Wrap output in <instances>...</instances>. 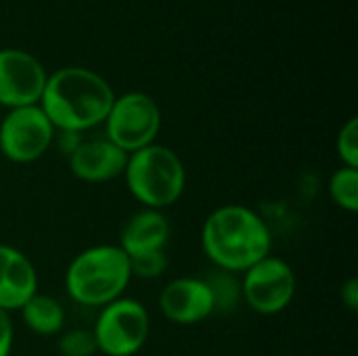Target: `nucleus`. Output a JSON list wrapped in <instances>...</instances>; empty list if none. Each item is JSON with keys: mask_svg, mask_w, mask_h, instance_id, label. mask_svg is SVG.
Instances as JSON below:
<instances>
[{"mask_svg": "<svg viewBox=\"0 0 358 356\" xmlns=\"http://www.w3.org/2000/svg\"><path fill=\"white\" fill-rule=\"evenodd\" d=\"M115 94L105 78L84 67H63L46 78L40 107L59 132H84L107 120Z\"/></svg>", "mask_w": 358, "mask_h": 356, "instance_id": "f257e3e1", "label": "nucleus"}, {"mask_svg": "<svg viewBox=\"0 0 358 356\" xmlns=\"http://www.w3.org/2000/svg\"><path fill=\"white\" fill-rule=\"evenodd\" d=\"M203 254L224 273L248 271L271 254L273 237L266 222L248 206H222L201 227Z\"/></svg>", "mask_w": 358, "mask_h": 356, "instance_id": "f03ea898", "label": "nucleus"}, {"mask_svg": "<svg viewBox=\"0 0 358 356\" xmlns=\"http://www.w3.org/2000/svg\"><path fill=\"white\" fill-rule=\"evenodd\" d=\"M130 277V260L120 245H94L71 260L65 287L78 304L107 306L122 298Z\"/></svg>", "mask_w": 358, "mask_h": 356, "instance_id": "7ed1b4c3", "label": "nucleus"}, {"mask_svg": "<svg viewBox=\"0 0 358 356\" xmlns=\"http://www.w3.org/2000/svg\"><path fill=\"white\" fill-rule=\"evenodd\" d=\"M124 176L134 199L149 210H162L178 201L187 183L180 157L155 143L128 155Z\"/></svg>", "mask_w": 358, "mask_h": 356, "instance_id": "20e7f679", "label": "nucleus"}, {"mask_svg": "<svg viewBox=\"0 0 358 356\" xmlns=\"http://www.w3.org/2000/svg\"><path fill=\"white\" fill-rule=\"evenodd\" d=\"M92 336L107 356L136 355L149 338V313L136 300L117 298L103 306Z\"/></svg>", "mask_w": 358, "mask_h": 356, "instance_id": "39448f33", "label": "nucleus"}, {"mask_svg": "<svg viewBox=\"0 0 358 356\" xmlns=\"http://www.w3.org/2000/svg\"><path fill=\"white\" fill-rule=\"evenodd\" d=\"M105 122L107 138L130 155L153 145L162 126V111L149 94L126 92L113 101Z\"/></svg>", "mask_w": 358, "mask_h": 356, "instance_id": "423d86ee", "label": "nucleus"}, {"mask_svg": "<svg viewBox=\"0 0 358 356\" xmlns=\"http://www.w3.org/2000/svg\"><path fill=\"white\" fill-rule=\"evenodd\" d=\"M55 138V128L40 105L10 109L0 124V153L15 164L36 162Z\"/></svg>", "mask_w": 358, "mask_h": 356, "instance_id": "0eeeda50", "label": "nucleus"}, {"mask_svg": "<svg viewBox=\"0 0 358 356\" xmlns=\"http://www.w3.org/2000/svg\"><path fill=\"white\" fill-rule=\"evenodd\" d=\"M241 296L252 311L277 315L285 311L296 296V275L285 260L268 254L243 273Z\"/></svg>", "mask_w": 358, "mask_h": 356, "instance_id": "6e6552de", "label": "nucleus"}, {"mask_svg": "<svg viewBox=\"0 0 358 356\" xmlns=\"http://www.w3.org/2000/svg\"><path fill=\"white\" fill-rule=\"evenodd\" d=\"M40 61L19 48L0 50V105L8 109L38 105L46 86Z\"/></svg>", "mask_w": 358, "mask_h": 356, "instance_id": "1a4fd4ad", "label": "nucleus"}, {"mask_svg": "<svg viewBox=\"0 0 358 356\" xmlns=\"http://www.w3.org/2000/svg\"><path fill=\"white\" fill-rule=\"evenodd\" d=\"M159 308L172 323L195 325L214 313V296L203 279L180 277L164 287Z\"/></svg>", "mask_w": 358, "mask_h": 356, "instance_id": "9d476101", "label": "nucleus"}, {"mask_svg": "<svg viewBox=\"0 0 358 356\" xmlns=\"http://www.w3.org/2000/svg\"><path fill=\"white\" fill-rule=\"evenodd\" d=\"M128 153L113 145L109 138L82 141L69 155V170L86 183H105L124 174Z\"/></svg>", "mask_w": 358, "mask_h": 356, "instance_id": "9b49d317", "label": "nucleus"}, {"mask_svg": "<svg viewBox=\"0 0 358 356\" xmlns=\"http://www.w3.org/2000/svg\"><path fill=\"white\" fill-rule=\"evenodd\" d=\"M38 292V275L29 258L10 245H0V311L21 308Z\"/></svg>", "mask_w": 358, "mask_h": 356, "instance_id": "f8f14e48", "label": "nucleus"}, {"mask_svg": "<svg viewBox=\"0 0 358 356\" xmlns=\"http://www.w3.org/2000/svg\"><path fill=\"white\" fill-rule=\"evenodd\" d=\"M170 237V225L159 210L136 212L124 227L120 248L128 258H136L151 252H164Z\"/></svg>", "mask_w": 358, "mask_h": 356, "instance_id": "ddd939ff", "label": "nucleus"}, {"mask_svg": "<svg viewBox=\"0 0 358 356\" xmlns=\"http://www.w3.org/2000/svg\"><path fill=\"white\" fill-rule=\"evenodd\" d=\"M19 311L23 315L25 325L38 336H55L63 329L65 313L61 304L46 294L36 292Z\"/></svg>", "mask_w": 358, "mask_h": 356, "instance_id": "4468645a", "label": "nucleus"}, {"mask_svg": "<svg viewBox=\"0 0 358 356\" xmlns=\"http://www.w3.org/2000/svg\"><path fill=\"white\" fill-rule=\"evenodd\" d=\"M331 199L346 212L358 210V168L342 166L329 178Z\"/></svg>", "mask_w": 358, "mask_h": 356, "instance_id": "2eb2a0df", "label": "nucleus"}, {"mask_svg": "<svg viewBox=\"0 0 358 356\" xmlns=\"http://www.w3.org/2000/svg\"><path fill=\"white\" fill-rule=\"evenodd\" d=\"M59 350L63 356H92L96 348V340L88 329H71L61 336Z\"/></svg>", "mask_w": 358, "mask_h": 356, "instance_id": "dca6fc26", "label": "nucleus"}, {"mask_svg": "<svg viewBox=\"0 0 358 356\" xmlns=\"http://www.w3.org/2000/svg\"><path fill=\"white\" fill-rule=\"evenodd\" d=\"M128 260H130V273H132V277H141V279H155V277L164 275L166 269H168L166 250L164 252L143 254V256L128 258Z\"/></svg>", "mask_w": 358, "mask_h": 356, "instance_id": "f3484780", "label": "nucleus"}, {"mask_svg": "<svg viewBox=\"0 0 358 356\" xmlns=\"http://www.w3.org/2000/svg\"><path fill=\"white\" fill-rule=\"evenodd\" d=\"M338 155L342 166L358 168V120L352 118L338 134Z\"/></svg>", "mask_w": 358, "mask_h": 356, "instance_id": "a211bd4d", "label": "nucleus"}, {"mask_svg": "<svg viewBox=\"0 0 358 356\" xmlns=\"http://www.w3.org/2000/svg\"><path fill=\"white\" fill-rule=\"evenodd\" d=\"M13 348V323L8 319V313L0 311V356L10 355Z\"/></svg>", "mask_w": 358, "mask_h": 356, "instance_id": "6ab92c4d", "label": "nucleus"}, {"mask_svg": "<svg viewBox=\"0 0 358 356\" xmlns=\"http://www.w3.org/2000/svg\"><path fill=\"white\" fill-rule=\"evenodd\" d=\"M342 302L350 308L357 311L358 308V281L357 279H348L342 285Z\"/></svg>", "mask_w": 358, "mask_h": 356, "instance_id": "aec40b11", "label": "nucleus"}]
</instances>
